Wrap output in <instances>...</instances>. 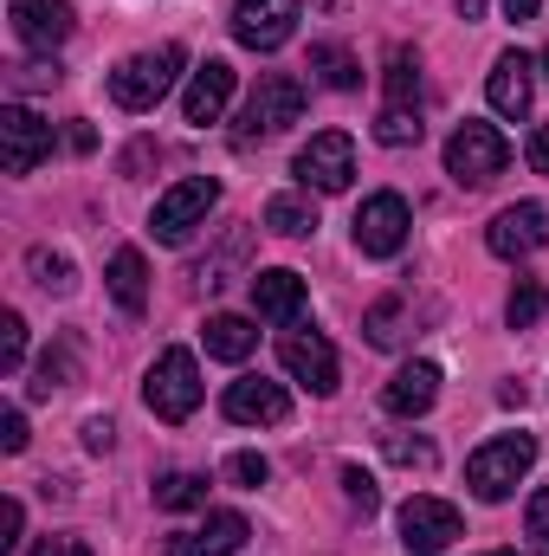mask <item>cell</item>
I'll return each instance as SVG.
<instances>
[{"instance_id": "1", "label": "cell", "mask_w": 549, "mask_h": 556, "mask_svg": "<svg viewBox=\"0 0 549 556\" xmlns=\"http://www.w3.org/2000/svg\"><path fill=\"white\" fill-rule=\"evenodd\" d=\"M531 466H537V440H531V433H498V440H485V446L465 459V485H472V498L505 505Z\"/></svg>"}, {"instance_id": "2", "label": "cell", "mask_w": 549, "mask_h": 556, "mask_svg": "<svg viewBox=\"0 0 549 556\" xmlns=\"http://www.w3.org/2000/svg\"><path fill=\"white\" fill-rule=\"evenodd\" d=\"M181 65H188V52L181 46H155V52H137V59H124L117 72H111V98H117V111H155L168 91H175V78H181Z\"/></svg>"}, {"instance_id": "3", "label": "cell", "mask_w": 549, "mask_h": 556, "mask_svg": "<svg viewBox=\"0 0 549 556\" xmlns=\"http://www.w3.org/2000/svg\"><path fill=\"white\" fill-rule=\"evenodd\" d=\"M142 402L155 420H188L201 408V363L188 350H162L155 369L142 376Z\"/></svg>"}, {"instance_id": "4", "label": "cell", "mask_w": 549, "mask_h": 556, "mask_svg": "<svg viewBox=\"0 0 549 556\" xmlns=\"http://www.w3.org/2000/svg\"><path fill=\"white\" fill-rule=\"evenodd\" d=\"M505 162H511V142L498 137L491 124H459L446 137V175L459 188H491L505 175Z\"/></svg>"}, {"instance_id": "5", "label": "cell", "mask_w": 549, "mask_h": 556, "mask_svg": "<svg viewBox=\"0 0 549 556\" xmlns=\"http://www.w3.org/2000/svg\"><path fill=\"white\" fill-rule=\"evenodd\" d=\"M304 117V85L297 78H284V72H266L259 78V91L246 98V111H240V149L246 142H266V137H278V130H291Z\"/></svg>"}, {"instance_id": "6", "label": "cell", "mask_w": 549, "mask_h": 556, "mask_svg": "<svg viewBox=\"0 0 549 556\" xmlns=\"http://www.w3.org/2000/svg\"><path fill=\"white\" fill-rule=\"evenodd\" d=\"M214 201H220V181L214 175H188V181H175L162 201H155V214H149V233L162 240V247H181L207 214H214Z\"/></svg>"}, {"instance_id": "7", "label": "cell", "mask_w": 549, "mask_h": 556, "mask_svg": "<svg viewBox=\"0 0 549 556\" xmlns=\"http://www.w3.org/2000/svg\"><path fill=\"white\" fill-rule=\"evenodd\" d=\"M297 181L317 188V194H343L356 181V142L343 137V130H317L297 149Z\"/></svg>"}, {"instance_id": "8", "label": "cell", "mask_w": 549, "mask_h": 556, "mask_svg": "<svg viewBox=\"0 0 549 556\" xmlns=\"http://www.w3.org/2000/svg\"><path fill=\"white\" fill-rule=\"evenodd\" d=\"M356 247L369 253V260H395L401 247H408V227H413V214H408V201L401 194H369L362 207H356Z\"/></svg>"}, {"instance_id": "9", "label": "cell", "mask_w": 549, "mask_h": 556, "mask_svg": "<svg viewBox=\"0 0 549 556\" xmlns=\"http://www.w3.org/2000/svg\"><path fill=\"white\" fill-rule=\"evenodd\" d=\"M52 155V124L26 104H0V168L7 175H33Z\"/></svg>"}, {"instance_id": "10", "label": "cell", "mask_w": 549, "mask_h": 556, "mask_svg": "<svg viewBox=\"0 0 549 556\" xmlns=\"http://www.w3.org/2000/svg\"><path fill=\"white\" fill-rule=\"evenodd\" d=\"M304 20V0H240L233 7V39L246 52H278Z\"/></svg>"}, {"instance_id": "11", "label": "cell", "mask_w": 549, "mask_h": 556, "mask_svg": "<svg viewBox=\"0 0 549 556\" xmlns=\"http://www.w3.org/2000/svg\"><path fill=\"white\" fill-rule=\"evenodd\" d=\"M278 356H284L291 382H304L310 395H336L343 369H336V350H330V337H323V330H284Z\"/></svg>"}, {"instance_id": "12", "label": "cell", "mask_w": 549, "mask_h": 556, "mask_svg": "<svg viewBox=\"0 0 549 556\" xmlns=\"http://www.w3.org/2000/svg\"><path fill=\"white\" fill-rule=\"evenodd\" d=\"M452 538H459V511L446 498L413 492L408 505H401V551L408 556H439Z\"/></svg>"}, {"instance_id": "13", "label": "cell", "mask_w": 549, "mask_h": 556, "mask_svg": "<svg viewBox=\"0 0 549 556\" xmlns=\"http://www.w3.org/2000/svg\"><path fill=\"white\" fill-rule=\"evenodd\" d=\"M7 20L33 52H59L72 39V0H7Z\"/></svg>"}, {"instance_id": "14", "label": "cell", "mask_w": 549, "mask_h": 556, "mask_svg": "<svg viewBox=\"0 0 549 556\" xmlns=\"http://www.w3.org/2000/svg\"><path fill=\"white\" fill-rule=\"evenodd\" d=\"M227 420H240V427H278V420L291 415V395H284V382L272 376H240V382H227Z\"/></svg>"}, {"instance_id": "15", "label": "cell", "mask_w": 549, "mask_h": 556, "mask_svg": "<svg viewBox=\"0 0 549 556\" xmlns=\"http://www.w3.org/2000/svg\"><path fill=\"white\" fill-rule=\"evenodd\" d=\"M544 240H549V214L537 201H518V207H505V214L485 227V247H491L498 260H531Z\"/></svg>"}, {"instance_id": "16", "label": "cell", "mask_w": 549, "mask_h": 556, "mask_svg": "<svg viewBox=\"0 0 549 556\" xmlns=\"http://www.w3.org/2000/svg\"><path fill=\"white\" fill-rule=\"evenodd\" d=\"M485 91H491V111L498 117H531V98H537V65L524 59V52H498V65H491V78H485Z\"/></svg>"}, {"instance_id": "17", "label": "cell", "mask_w": 549, "mask_h": 556, "mask_svg": "<svg viewBox=\"0 0 549 556\" xmlns=\"http://www.w3.org/2000/svg\"><path fill=\"white\" fill-rule=\"evenodd\" d=\"M227 104H233V65H227V59H207V65H201L194 78H188L181 117L207 130V124H220V111H227Z\"/></svg>"}, {"instance_id": "18", "label": "cell", "mask_w": 549, "mask_h": 556, "mask_svg": "<svg viewBox=\"0 0 549 556\" xmlns=\"http://www.w3.org/2000/svg\"><path fill=\"white\" fill-rule=\"evenodd\" d=\"M246 544V518L240 511H207L201 531H175L168 538V556H233Z\"/></svg>"}, {"instance_id": "19", "label": "cell", "mask_w": 549, "mask_h": 556, "mask_svg": "<svg viewBox=\"0 0 549 556\" xmlns=\"http://www.w3.org/2000/svg\"><path fill=\"white\" fill-rule=\"evenodd\" d=\"M253 311L272 317V324H297L304 317V278L272 266V273H253Z\"/></svg>"}, {"instance_id": "20", "label": "cell", "mask_w": 549, "mask_h": 556, "mask_svg": "<svg viewBox=\"0 0 549 556\" xmlns=\"http://www.w3.org/2000/svg\"><path fill=\"white\" fill-rule=\"evenodd\" d=\"M433 395H439V369L433 363H408V369H395V382H388V415H426L433 408Z\"/></svg>"}, {"instance_id": "21", "label": "cell", "mask_w": 549, "mask_h": 556, "mask_svg": "<svg viewBox=\"0 0 549 556\" xmlns=\"http://www.w3.org/2000/svg\"><path fill=\"white\" fill-rule=\"evenodd\" d=\"M207 356H220V363H246L253 350H259V330L246 324V317H233V311H220V317H207Z\"/></svg>"}, {"instance_id": "22", "label": "cell", "mask_w": 549, "mask_h": 556, "mask_svg": "<svg viewBox=\"0 0 549 556\" xmlns=\"http://www.w3.org/2000/svg\"><path fill=\"white\" fill-rule=\"evenodd\" d=\"M111 298H117V311H130V317L149 304V266H142L137 247H117V253H111Z\"/></svg>"}, {"instance_id": "23", "label": "cell", "mask_w": 549, "mask_h": 556, "mask_svg": "<svg viewBox=\"0 0 549 556\" xmlns=\"http://www.w3.org/2000/svg\"><path fill=\"white\" fill-rule=\"evenodd\" d=\"M362 330H369V343H375V350H401V343H408V291H395V298L369 304Z\"/></svg>"}, {"instance_id": "24", "label": "cell", "mask_w": 549, "mask_h": 556, "mask_svg": "<svg viewBox=\"0 0 549 556\" xmlns=\"http://www.w3.org/2000/svg\"><path fill=\"white\" fill-rule=\"evenodd\" d=\"M310 72H317L330 91H356V85H362L356 52H349V46H330V39H323V46H310Z\"/></svg>"}, {"instance_id": "25", "label": "cell", "mask_w": 549, "mask_h": 556, "mask_svg": "<svg viewBox=\"0 0 549 556\" xmlns=\"http://www.w3.org/2000/svg\"><path fill=\"white\" fill-rule=\"evenodd\" d=\"M266 227H272L278 240H304V233L317 227V207H310L304 194H272V201H266Z\"/></svg>"}, {"instance_id": "26", "label": "cell", "mask_w": 549, "mask_h": 556, "mask_svg": "<svg viewBox=\"0 0 549 556\" xmlns=\"http://www.w3.org/2000/svg\"><path fill=\"white\" fill-rule=\"evenodd\" d=\"M155 505L162 511H194V505H207V479L201 472H162L155 479Z\"/></svg>"}, {"instance_id": "27", "label": "cell", "mask_w": 549, "mask_h": 556, "mask_svg": "<svg viewBox=\"0 0 549 556\" xmlns=\"http://www.w3.org/2000/svg\"><path fill=\"white\" fill-rule=\"evenodd\" d=\"M420 104H382L375 111V142H388V149H408V142H420Z\"/></svg>"}, {"instance_id": "28", "label": "cell", "mask_w": 549, "mask_h": 556, "mask_svg": "<svg viewBox=\"0 0 549 556\" xmlns=\"http://www.w3.org/2000/svg\"><path fill=\"white\" fill-rule=\"evenodd\" d=\"M26 273H33V285H39V291H59V298L78 285L72 260H65V253H46V247H33V253H26Z\"/></svg>"}, {"instance_id": "29", "label": "cell", "mask_w": 549, "mask_h": 556, "mask_svg": "<svg viewBox=\"0 0 549 556\" xmlns=\"http://www.w3.org/2000/svg\"><path fill=\"white\" fill-rule=\"evenodd\" d=\"M388 104H420V59L408 46H388Z\"/></svg>"}, {"instance_id": "30", "label": "cell", "mask_w": 549, "mask_h": 556, "mask_svg": "<svg viewBox=\"0 0 549 556\" xmlns=\"http://www.w3.org/2000/svg\"><path fill=\"white\" fill-rule=\"evenodd\" d=\"M505 317H511V330H531L537 317H549V285H537V278H518V291H511Z\"/></svg>"}, {"instance_id": "31", "label": "cell", "mask_w": 549, "mask_h": 556, "mask_svg": "<svg viewBox=\"0 0 549 556\" xmlns=\"http://www.w3.org/2000/svg\"><path fill=\"white\" fill-rule=\"evenodd\" d=\"M72 376H78L72 350H46V356H39V369H33V395H52V389H65Z\"/></svg>"}, {"instance_id": "32", "label": "cell", "mask_w": 549, "mask_h": 556, "mask_svg": "<svg viewBox=\"0 0 549 556\" xmlns=\"http://www.w3.org/2000/svg\"><path fill=\"white\" fill-rule=\"evenodd\" d=\"M20 363H26V317L7 311V317H0V376H13Z\"/></svg>"}, {"instance_id": "33", "label": "cell", "mask_w": 549, "mask_h": 556, "mask_svg": "<svg viewBox=\"0 0 549 556\" xmlns=\"http://www.w3.org/2000/svg\"><path fill=\"white\" fill-rule=\"evenodd\" d=\"M227 479L246 485V492H259V485L272 479V466H266V453H233V459H227Z\"/></svg>"}, {"instance_id": "34", "label": "cell", "mask_w": 549, "mask_h": 556, "mask_svg": "<svg viewBox=\"0 0 549 556\" xmlns=\"http://www.w3.org/2000/svg\"><path fill=\"white\" fill-rule=\"evenodd\" d=\"M343 498H349V505H356L362 518H369V511L382 505V492H375V479H369L362 466H343Z\"/></svg>"}, {"instance_id": "35", "label": "cell", "mask_w": 549, "mask_h": 556, "mask_svg": "<svg viewBox=\"0 0 549 556\" xmlns=\"http://www.w3.org/2000/svg\"><path fill=\"white\" fill-rule=\"evenodd\" d=\"M524 531H531V551H537V556H549V485H537V492H531Z\"/></svg>"}, {"instance_id": "36", "label": "cell", "mask_w": 549, "mask_h": 556, "mask_svg": "<svg viewBox=\"0 0 549 556\" xmlns=\"http://www.w3.org/2000/svg\"><path fill=\"white\" fill-rule=\"evenodd\" d=\"M382 446H388V459H395V466H433V446H426V440H408V433H388Z\"/></svg>"}, {"instance_id": "37", "label": "cell", "mask_w": 549, "mask_h": 556, "mask_svg": "<svg viewBox=\"0 0 549 556\" xmlns=\"http://www.w3.org/2000/svg\"><path fill=\"white\" fill-rule=\"evenodd\" d=\"M20 531H26V505H20V498H7V505H0V551H13V544H20Z\"/></svg>"}, {"instance_id": "38", "label": "cell", "mask_w": 549, "mask_h": 556, "mask_svg": "<svg viewBox=\"0 0 549 556\" xmlns=\"http://www.w3.org/2000/svg\"><path fill=\"white\" fill-rule=\"evenodd\" d=\"M26 440H33V433H26V415L7 408V415H0V446H7V453H26Z\"/></svg>"}, {"instance_id": "39", "label": "cell", "mask_w": 549, "mask_h": 556, "mask_svg": "<svg viewBox=\"0 0 549 556\" xmlns=\"http://www.w3.org/2000/svg\"><path fill=\"white\" fill-rule=\"evenodd\" d=\"M33 556H91L85 538H46V544H33Z\"/></svg>"}, {"instance_id": "40", "label": "cell", "mask_w": 549, "mask_h": 556, "mask_svg": "<svg viewBox=\"0 0 549 556\" xmlns=\"http://www.w3.org/2000/svg\"><path fill=\"white\" fill-rule=\"evenodd\" d=\"M111 440H117L111 420H85V446H91V453H111Z\"/></svg>"}, {"instance_id": "41", "label": "cell", "mask_w": 549, "mask_h": 556, "mask_svg": "<svg viewBox=\"0 0 549 556\" xmlns=\"http://www.w3.org/2000/svg\"><path fill=\"white\" fill-rule=\"evenodd\" d=\"M531 168L549 175V124H537V137H531Z\"/></svg>"}, {"instance_id": "42", "label": "cell", "mask_w": 549, "mask_h": 556, "mask_svg": "<svg viewBox=\"0 0 549 556\" xmlns=\"http://www.w3.org/2000/svg\"><path fill=\"white\" fill-rule=\"evenodd\" d=\"M59 78V65H20L13 72V85H52Z\"/></svg>"}, {"instance_id": "43", "label": "cell", "mask_w": 549, "mask_h": 556, "mask_svg": "<svg viewBox=\"0 0 549 556\" xmlns=\"http://www.w3.org/2000/svg\"><path fill=\"white\" fill-rule=\"evenodd\" d=\"M505 13H511V20L524 26V20H537V0H505Z\"/></svg>"}, {"instance_id": "44", "label": "cell", "mask_w": 549, "mask_h": 556, "mask_svg": "<svg viewBox=\"0 0 549 556\" xmlns=\"http://www.w3.org/2000/svg\"><path fill=\"white\" fill-rule=\"evenodd\" d=\"M459 20H485V0H459Z\"/></svg>"}, {"instance_id": "45", "label": "cell", "mask_w": 549, "mask_h": 556, "mask_svg": "<svg viewBox=\"0 0 549 556\" xmlns=\"http://www.w3.org/2000/svg\"><path fill=\"white\" fill-rule=\"evenodd\" d=\"M485 556H518V551H485Z\"/></svg>"}, {"instance_id": "46", "label": "cell", "mask_w": 549, "mask_h": 556, "mask_svg": "<svg viewBox=\"0 0 549 556\" xmlns=\"http://www.w3.org/2000/svg\"><path fill=\"white\" fill-rule=\"evenodd\" d=\"M544 78H549V52H544Z\"/></svg>"}]
</instances>
